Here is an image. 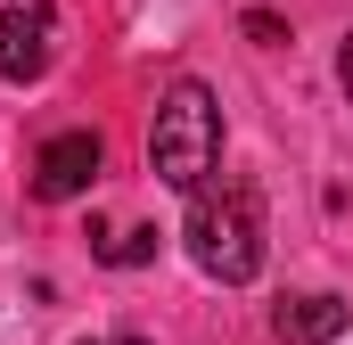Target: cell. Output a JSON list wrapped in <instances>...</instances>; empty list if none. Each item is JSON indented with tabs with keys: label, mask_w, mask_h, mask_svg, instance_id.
I'll use <instances>...</instances> for the list:
<instances>
[{
	"label": "cell",
	"mask_w": 353,
	"mask_h": 345,
	"mask_svg": "<svg viewBox=\"0 0 353 345\" xmlns=\"http://www.w3.org/2000/svg\"><path fill=\"white\" fill-rule=\"evenodd\" d=\"M189 263L205 271V279H222V288H247L255 271H263V197L247 189V181H205L197 197H189Z\"/></svg>",
	"instance_id": "obj_1"
},
{
	"label": "cell",
	"mask_w": 353,
	"mask_h": 345,
	"mask_svg": "<svg viewBox=\"0 0 353 345\" xmlns=\"http://www.w3.org/2000/svg\"><path fill=\"white\" fill-rule=\"evenodd\" d=\"M148 165L165 189L181 197H197L214 165H222V107H214V90L197 83V75H181L165 99H157V124H148Z\"/></svg>",
	"instance_id": "obj_2"
},
{
	"label": "cell",
	"mask_w": 353,
	"mask_h": 345,
	"mask_svg": "<svg viewBox=\"0 0 353 345\" xmlns=\"http://www.w3.org/2000/svg\"><path fill=\"white\" fill-rule=\"evenodd\" d=\"M50 58H58V17H50L41 0L0 8V83L33 90L41 75H50Z\"/></svg>",
	"instance_id": "obj_3"
},
{
	"label": "cell",
	"mask_w": 353,
	"mask_h": 345,
	"mask_svg": "<svg viewBox=\"0 0 353 345\" xmlns=\"http://www.w3.org/2000/svg\"><path fill=\"white\" fill-rule=\"evenodd\" d=\"M99 165H107L99 132H58V140H41V157H33V197H50V206H66V197H90Z\"/></svg>",
	"instance_id": "obj_4"
},
{
	"label": "cell",
	"mask_w": 353,
	"mask_h": 345,
	"mask_svg": "<svg viewBox=\"0 0 353 345\" xmlns=\"http://www.w3.org/2000/svg\"><path fill=\"white\" fill-rule=\"evenodd\" d=\"M345 321H353L345 296H321V288L271 304V337H279V345H329V337H345Z\"/></svg>",
	"instance_id": "obj_5"
},
{
	"label": "cell",
	"mask_w": 353,
	"mask_h": 345,
	"mask_svg": "<svg viewBox=\"0 0 353 345\" xmlns=\"http://www.w3.org/2000/svg\"><path fill=\"white\" fill-rule=\"evenodd\" d=\"M99 255L115 263V271H140V263L157 255V230H115V239H107V247H99Z\"/></svg>",
	"instance_id": "obj_6"
},
{
	"label": "cell",
	"mask_w": 353,
	"mask_h": 345,
	"mask_svg": "<svg viewBox=\"0 0 353 345\" xmlns=\"http://www.w3.org/2000/svg\"><path fill=\"white\" fill-rule=\"evenodd\" d=\"M247 33H255V41H263V50H279V41H288V25H279V17H271V8H247Z\"/></svg>",
	"instance_id": "obj_7"
},
{
	"label": "cell",
	"mask_w": 353,
	"mask_h": 345,
	"mask_svg": "<svg viewBox=\"0 0 353 345\" xmlns=\"http://www.w3.org/2000/svg\"><path fill=\"white\" fill-rule=\"evenodd\" d=\"M337 83H345V99H353V33H345V50H337Z\"/></svg>",
	"instance_id": "obj_8"
},
{
	"label": "cell",
	"mask_w": 353,
	"mask_h": 345,
	"mask_svg": "<svg viewBox=\"0 0 353 345\" xmlns=\"http://www.w3.org/2000/svg\"><path fill=\"white\" fill-rule=\"evenodd\" d=\"M123 345H148V337H123Z\"/></svg>",
	"instance_id": "obj_9"
},
{
	"label": "cell",
	"mask_w": 353,
	"mask_h": 345,
	"mask_svg": "<svg viewBox=\"0 0 353 345\" xmlns=\"http://www.w3.org/2000/svg\"><path fill=\"white\" fill-rule=\"evenodd\" d=\"M83 345H90V337H83Z\"/></svg>",
	"instance_id": "obj_10"
}]
</instances>
